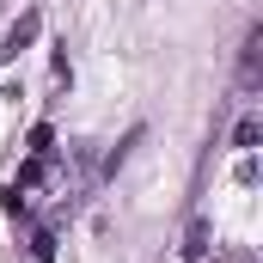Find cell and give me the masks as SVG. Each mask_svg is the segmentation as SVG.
I'll return each mask as SVG.
<instances>
[{
	"mask_svg": "<svg viewBox=\"0 0 263 263\" xmlns=\"http://www.w3.org/2000/svg\"><path fill=\"white\" fill-rule=\"evenodd\" d=\"M37 31H43V18L37 12H25V18H12V31L0 37V62H18L31 43H37Z\"/></svg>",
	"mask_w": 263,
	"mask_h": 263,
	"instance_id": "obj_1",
	"label": "cell"
},
{
	"mask_svg": "<svg viewBox=\"0 0 263 263\" xmlns=\"http://www.w3.org/2000/svg\"><path fill=\"white\" fill-rule=\"evenodd\" d=\"M263 80V31L245 37V62H239V86H257Z\"/></svg>",
	"mask_w": 263,
	"mask_h": 263,
	"instance_id": "obj_2",
	"label": "cell"
},
{
	"mask_svg": "<svg viewBox=\"0 0 263 263\" xmlns=\"http://www.w3.org/2000/svg\"><path fill=\"white\" fill-rule=\"evenodd\" d=\"M25 153L49 159V153H55V129H49V123H31V135H25Z\"/></svg>",
	"mask_w": 263,
	"mask_h": 263,
	"instance_id": "obj_3",
	"label": "cell"
},
{
	"mask_svg": "<svg viewBox=\"0 0 263 263\" xmlns=\"http://www.w3.org/2000/svg\"><path fill=\"white\" fill-rule=\"evenodd\" d=\"M184 257H190V263L208 257V220H190V233H184Z\"/></svg>",
	"mask_w": 263,
	"mask_h": 263,
	"instance_id": "obj_4",
	"label": "cell"
},
{
	"mask_svg": "<svg viewBox=\"0 0 263 263\" xmlns=\"http://www.w3.org/2000/svg\"><path fill=\"white\" fill-rule=\"evenodd\" d=\"M31 257H37V263H55V227H37V233H31Z\"/></svg>",
	"mask_w": 263,
	"mask_h": 263,
	"instance_id": "obj_5",
	"label": "cell"
},
{
	"mask_svg": "<svg viewBox=\"0 0 263 263\" xmlns=\"http://www.w3.org/2000/svg\"><path fill=\"white\" fill-rule=\"evenodd\" d=\"M257 141H263V123H257V117H239V129H233V147H245V153H251Z\"/></svg>",
	"mask_w": 263,
	"mask_h": 263,
	"instance_id": "obj_6",
	"label": "cell"
}]
</instances>
